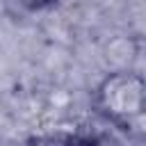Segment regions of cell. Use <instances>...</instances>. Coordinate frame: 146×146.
Masks as SVG:
<instances>
[{
  "label": "cell",
  "instance_id": "obj_2",
  "mask_svg": "<svg viewBox=\"0 0 146 146\" xmlns=\"http://www.w3.org/2000/svg\"><path fill=\"white\" fill-rule=\"evenodd\" d=\"M27 146H94V144L78 137H43V139L30 141Z\"/></svg>",
  "mask_w": 146,
  "mask_h": 146
},
{
  "label": "cell",
  "instance_id": "obj_3",
  "mask_svg": "<svg viewBox=\"0 0 146 146\" xmlns=\"http://www.w3.org/2000/svg\"><path fill=\"white\" fill-rule=\"evenodd\" d=\"M18 5H23L25 9H30V11H39V9H46V7H50L55 0H16Z\"/></svg>",
  "mask_w": 146,
  "mask_h": 146
},
{
  "label": "cell",
  "instance_id": "obj_1",
  "mask_svg": "<svg viewBox=\"0 0 146 146\" xmlns=\"http://www.w3.org/2000/svg\"><path fill=\"white\" fill-rule=\"evenodd\" d=\"M100 112L116 121L130 123L146 110V82L135 73H114L98 87Z\"/></svg>",
  "mask_w": 146,
  "mask_h": 146
}]
</instances>
